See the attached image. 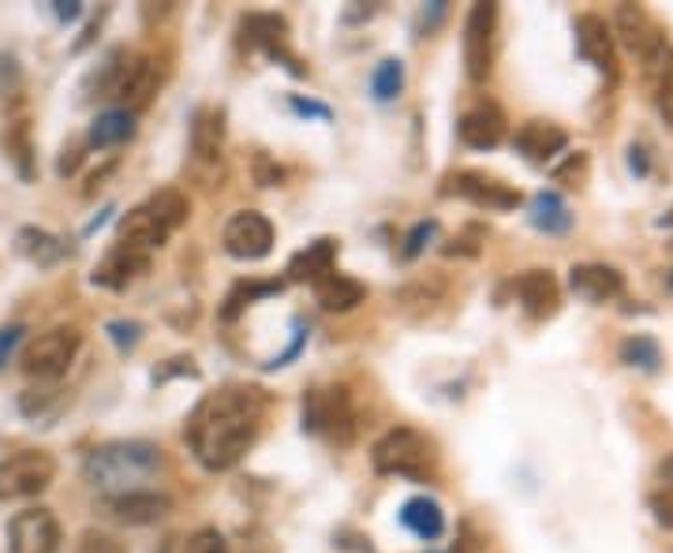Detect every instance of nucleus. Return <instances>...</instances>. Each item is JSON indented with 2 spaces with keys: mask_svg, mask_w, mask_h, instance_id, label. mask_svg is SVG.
<instances>
[{
  "mask_svg": "<svg viewBox=\"0 0 673 553\" xmlns=\"http://www.w3.org/2000/svg\"><path fill=\"white\" fill-rule=\"evenodd\" d=\"M15 243H20V255L31 258L34 266H42V269L57 266V262H64V255H68V243H64L60 235H53L45 229H34V224L20 229Z\"/></svg>",
  "mask_w": 673,
  "mask_h": 553,
  "instance_id": "26",
  "label": "nucleus"
},
{
  "mask_svg": "<svg viewBox=\"0 0 673 553\" xmlns=\"http://www.w3.org/2000/svg\"><path fill=\"white\" fill-rule=\"evenodd\" d=\"M445 299V285L442 280H415V285H404L400 292H393V303L400 314H412V319H420V314L434 311Z\"/></svg>",
  "mask_w": 673,
  "mask_h": 553,
  "instance_id": "29",
  "label": "nucleus"
},
{
  "mask_svg": "<svg viewBox=\"0 0 673 553\" xmlns=\"http://www.w3.org/2000/svg\"><path fill=\"white\" fill-rule=\"evenodd\" d=\"M169 235L172 232L147 210V206H135V210L121 221V243H124V247L147 251V255H150V251H158V247H166Z\"/></svg>",
  "mask_w": 673,
  "mask_h": 553,
  "instance_id": "22",
  "label": "nucleus"
},
{
  "mask_svg": "<svg viewBox=\"0 0 673 553\" xmlns=\"http://www.w3.org/2000/svg\"><path fill=\"white\" fill-rule=\"evenodd\" d=\"M274 292H281V280H270V285H259V280H251V285H236L232 288V296L225 299V319H236V314L243 311V307L251 303V299H259V296H274Z\"/></svg>",
  "mask_w": 673,
  "mask_h": 553,
  "instance_id": "34",
  "label": "nucleus"
},
{
  "mask_svg": "<svg viewBox=\"0 0 673 553\" xmlns=\"http://www.w3.org/2000/svg\"><path fill=\"white\" fill-rule=\"evenodd\" d=\"M8 550L12 553H57L60 520L53 509H23L8 523Z\"/></svg>",
  "mask_w": 673,
  "mask_h": 553,
  "instance_id": "9",
  "label": "nucleus"
},
{
  "mask_svg": "<svg viewBox=\"0 0 673 553\" xmlns=\"http://www.w3.org/2000/svg\"><path fill=\"white\" fill-rule=\"evenodd\" d=\"M315 299H318V307H322V311L349 314V311H356L363 299H367V288H363L360 280L344 277V274H330V277H322L315 285Z\"/></svg>",
  "mask_w": 673,
  "mask_h": 553,
  "instance_id": "24",
  "label": "nucleus"
},
{
  "mask_svg": "<svg viewBox=\"0 0 673 553\" xmlns=\"http://www.w3.org/2000/svg\"><path fill=\"white\" fill-rule=\"evenodd\" d=\"M266 407V393L254 385H229L206 396L187 423V441L198 464L206 471H229L240 464L243 452L259 441Z\"/></svg>",
  "mask_w": 673,
  "mask_h": 553,
  "instance_id": "1",
  "label": "nucleus"
},
{
  "mask_svg": "<svg viewBox=\"0 0 673 553\" xmlns=\"http://www.w3.org/2000/svg\"><path fill=\"white\" fill-rule=\"evenodd\" d=\"M445 195H457L479 210H516L521 206V192H513L502 180L483 176V172H453L445 180Z\"/></svg>",
  "mask_w": 673,
  "mask_h": 553,
  "instance_id": "11",
  "label": "nucleus"
},
{
  "mask_svg": "<svg viewBox=\"0 0 673 553\" xmlns=\"http://www.w3.org/2000/svg\"><path fill=\"white\" fill-rule=\"evenodd\" d=\"M434 235H438V221H420L412 232L404 235V247H400V258H404V262H415V258H420L423 251H426V243H431Z\"/></svg>",
  "mask_w": 673,
  "mask_h": 553,
  "instance_id": "35",
  "label": "nucleus"
},
{
  "mask_svg": "<svg viewBox=\"0 0 673 553\" xmlns=\"http://www.w3.org/2000/svg\"><path fill=\"white\" fill-rule=\"evenodd\" d=\"M57 479V460L42 449H23L0 460V502H26Z\"/></svg>",
  "mask_w": 673,
  "mask_h": 553,
  "instance_id": "6",
  "label": "nucleus"
},
{
  "mask_svg": "<svg viewBox=\"0 0 673 553\" xmlns=\"http://www.w3.org/2000/svg\"><path fill=\"white\" fill-rule=\"evenodd\" d=\"M370 464H375L378 475L426 483L434 471V457H431V446H426V438L420 430H412V426H397V430H389L386 438L375 441V449H370Z\"/></svg>",
  "mask_w": 673,
  "mask_h": 553,
  "instance_id": "3",
  "label": "nucleus"
},
{
  "mask_svg": "<svg viewBox=\"0 0 673 553\" xmlns=\"http://www.w3.org/2000/svg\"><path fill=\"white\" fill-rule=\"evenodd\" d=\"M527 221L535 224L539 232L547 235H566L572 229V214L566 206V198L558 192H539L532 198V206H527Z\"/></svg>",
  "mask_w": 673,
  "mask_h": 553,
  "instance_id": "27",
  "label": "nucleus"
},
{
  "mask_svg": "<svg viewBox=\"0 0 673 553\" xmlns=\"http://www.w3.org/2000/svg\"><path fill=\"white\" fill-rule=\"evenodd\" d=\"M288 105H293V113H299V116H315V120H330V116H333L326 105L311 102V97H299V94L288 97Z\"/></svg>",
  "mask_w": 673,
  "mask_h": 553,
  "instance_id": "42",
  "label": "nucleus"
},
{
  "mask_svg": "<svg viewBox=\"0 0 673 553\" xmlns=\"http://www.w3.org/2000/svg\"><path fill=\"white\" fill-rule=\"evenodd\" d=\"M513 147L521 150L527 161H535V165H547V161H554L569 147V135L550 120H527L521 124V131H516Z\"/></svg>",
  "mask_w": 673,
  "mask_h": 553,
  "instance_id": "20",
  "label": "nucleus"
},
{
  "mask_svg": "<svg viewBox=\"0 0 673 553\" xmlns=\"http://www.w3.org/2000/svg\"><path fill=\"white\" fill-rule=\"evenodd\" d=\"M225 150V113L221 108H198L191 120V153L198 161H217Z\"/></svg>",
  "mask_w": 673,
  "mask_h": 553,
  "instance_id": "23",
  "label": "nucleus"
},
{
  "mask_svg": "<svg viewBox=\"0 0 673 553\" xmlns=\"http://www.w3.org/2000/svg\"><path fill=\"white\" fill-rule=\"evenodd\" d=\"M105 509L113 520L127 523V528H147V523L166 520V516L172 512V497L158 494V489H135V494L109 497Z\"/></svg>",
  "mask_w": 673,
  "mask_h": 553,
  "instance_id": "15",
  "label": "nucleus"
},
{
  "mask_svg": "<svg viewBox=\"0 0 673 553\" xmlns=\"http://www.w3.org/2000/svg\"><path fill=\"white\" fill-rule=\"evenodd\" d=\"M584 172H588V153H569V161L561 169H554V180L558 184H569V187H577L580 180H584Z\"/></svg>",
  "mask_w": 673,
  "mask_h": 553,
  "instance_id": "39",
  "label": "nucleus"
},
{
  "mask_svg": "<svg viewBox=\"0 0 673 553\" xmlns=\"http://www.w3.org/2000/svg\"><path fill=\"white\" fill-rule=\"evenodd\" d=\"M445 12H449V8H445V0H434V4L423 12V34H431L434 26H438V23L445 20Z\"/></svg>",
  "mask_w": 673,
  "mask_h": 553,
  "instance_id": "45",
  "label": "nucleus"
},
{
  "mask_svg": "<svg viewBox=\"0 0 673 553\" xmlns=\"http://www.w3.org/2000/svg\"><path fill=\"white\" fill-rule=\"evenodd\" d=\"M53 12H57V20H79V12H83V4H79V0H57V4H53Z\"/></svg>",
  "mask_w": 673,
  "mask_h": 553,
  "instance_id": "46",
  "label": "nucleus"
},
{
  "mask_svg": "<svg viewBox=\"0 0 673 553\" xmlns=\"http://www.w3.org/2000/svg\"><path fill=\"white\" fill-rule=\"evenodd\" d=\"M158 83H161V76L150 57H127L121 68V79H116L113 97H121L127 105V113H135V108H142L153 94H158Z\"/></svg>",
  "mask_w": 673,
  "mask_h": 553,
  "instance_id": "17",
  "label": "nucleus"
},
{
  "mask_svg": "<svg viewBox=\"0 0 673 553\" xmlns=\"http://www.w3.org/2000/svg\"><path fill=\"white\" fill-rule=\"evenodd\" d=\"M113 172H116V161H109V165H105V169H98V172H94V176H90V187H87V195H94V192H98V187H102V184H105V180H109V176H113Z\"/></svg>",
  "mask_w": 673,
  "mask_h": 553,
  "instance_id": "47",
  "label": "nucleus"
},
{
  "mask_svg": "<svg viewBox=\"0 0 673 553\" xmlns=\"http://www.w3.org/2000/svg\"><path fill=\"white\" fill-rule=\"evenodd\" d=\"M569 288L584 303H611L625 292V277L606 262H580L569 269Z\"/></svg>",
  "mask_w": 673,
  "mask_h": 553,
  "instance_id": "16",
  "label": "nucleus"
},
{
  "mask_svg": "<svg viewBox=\"0 0 673 553\" xmlns=\"http://www.w3.org/2000/svg\"><path fill=\"white\" fill-rule=\"evenodd\" d=\"M4 150L8 158L15 161V169H20L23 180L34 176V158H31V124H26V116H15V120H8V131H4Z\"/></svg>",
  "mask_w": 673,
  "mask_h": 553,
  "instance_id": "32",
  "label": "nucleus"
},
{
  "mask_svg": "<svg viewBox=\"0 0 673 553\" xmlns=\"http://www.w3.org/2000/svg\"><path fill=\"white\" fill-rule=\"evenodd\" d=\"M614 34L625 42V49L643 65V71H666L670 65V42L651 15L640 4H621L614 12Z\"/></svg>",
  "mask_w": 673,
  "mask_h": 553,
  "instance_id": "5",
  "label": "nucleus"
},
{
  "mask_svg": "<svg viewBox=\"0 0 673 553\" xmlns=\"http://www.w3.org/2000/svg\"><path fill=\"white\" fill-rule=\"evenodd\" d=\"M79 165H83V150L79 147H68L60 153V161H57V176H71Z\"/></svg>",
  "mask_w": 673,
  "mask_h": 553,
  "instance_id": "43",
  "label": "nucleus"
},
{
  "mask_svg": "<svg viewBox=\"0 0 673 553\" xmlns=\"http://www.w3.org/2000/svg\"><path fill=\"white\" fill-rule=\"evenodd\" d=\"M648 509L654 516V523H662L666 531H673V489H654L648 497Z\"/></svg>",
  "mask_w": 673,
  "mask_h": 553,
  "instance_id": "38",
  "label": "nucleus"
},
{
  "mask_svg": "<svg viewBox=\"0 0 673 553\" xmlns=\"http://www.w3.org/2000/svg\"><path fill=\"white\" fill-rule=\"evenodd\" d=\"M142 274H150V255L147 251H135V247H116V251H109V255L98 262V269H94V285H102V288H127L132 280H139Z\"/></svg>",
  "mask_w": 673,
  "mask_h": 553,
  "instance_id": "19",
  "label": "nucleus"
},
{
  "mask_svg": "<svg viewBox=\"0 0 673 553\" xmlns=\"http://www.w3.org/2000/svg\"><path fill=\"white\" fill-rule=\"evenodd\" d=\"M629 165H632L636 176H648V158H643L640 147H629Z\"/></svg>",
  "mask_w": 673,
  "mask_h": 553,
  "instance_id": "48",
  "label": "nucleus"
},
{
  "mask_svg": "<svg viewBox=\"0 0 673 553\" xmlns=\"http://www.w3.org/2000/svg\"><path fill=\"white\" fill-rule=\"evenodd\" d=\"M617 356H621L625 367L643 370V375H654V370L662 367V348H659V341L648 337V333H632V337H625L621 348H617Z\"/></svg>",
  "mask_w": 673,
  "mask_h": 553,
  "instance_id": "30",
  "label": "nucleus"
},
{
  "mask_svg": "<svg viewBox=\"0 0 673 553\" xmlns=\"http://www.w3.org/2000/svg\"><path fill=\"white\" fill-rule=\"evenodd\" d=\"M400 90H404V60L400 57L378 60L375 71H370V97L381 105H389L400 97Z\"/></svg>",
  "mask_w": 673,
  "mask_h": 553,
  "instance_id": "31",
  "label": "nucleus"
},
{
  "mask_svg": "<svg viewBox=\"0 0 673 553\" xmlns=\"http://www.w3.org/2000/svg\"><path fill=\"white\" fill-rule=\"evenodd\" d=\"M23 333H26V325H20V322H12V325H4V330H0V370H4V362L15 356Z\"/></svg>",
  "mask_w": 673,
  "mask_h": 553,
  "instance_id": "40",
  "label": "nucleus"
},
{
  "mask_svg": "<svg viewBox=\"0 0 673 553\" xmlns=\"http://www.w3.org/2000/svg\"><path fill=\"white\" fill-rule=\"evenodd\" d=\"M87 139L94 150L124 147L127 139H135V113H127V108H109V113H102L94 124H90Z\"/></svg>",
  "mask_w": 673,
  "mask_h": 553,
  "instance_id": "28",
  "label": "nucleus"
},
{
  "mask_svg": "<svg viewBox=\"0 0 673 553\" xmlns=\"http://www.w3.org/2000/svg\"><path fill=\"white\" fill-rule=\"evenodd\" d=\"M457 131H460L464 147H471V150H494V147H502L505 131H509V120H505L502 105L490 102V97H483V102H476V105L468 108V113L460 116Z\"/></svg>",
  "mask_w": 673,
  "mask_h": 553,
  "instance_id": "13",
  "label": "nucleus"
},
{
  "mask_svg": "<svg viewBox=\"0 0 673 553\" xmlns=\"http://www.w3.org/2000/svg\"><path fill=\"white\" fill-rule=\"evenodd\" d=\"M147 210L158 217L161 224H166L169 232H176L180 224L187 221V198L176 192V187H161V192H153L150 195V203H147Z\"/></svg>",
  "mask_w": 673,
  "mask_h": 553,
  "instance_id": "33",
  "label": "nucleus"
},
{
  "mask_svg": "<svg viewBox=\"0 0 673 553\" xmlns=\"http://www.w3.org/2000/svg\"><path fill=\"white\" fill-rule=\"evenodd\" d=\"M659 483H662V489H673V452L659 464Z\"/></svg>",
  "mask_w": 673,
  "mask_h": 553,
  "instance_id": "49",
  "label": "nucleus"
},
{
  "mask_svg": "<svg viewBox=\"0 0 673 553\" xmlns=\"http://www.w3.org/2000/svg\"><path fill=\"white\" fill-rule=\"evenodd\" d=\"M333 262H336V240H315L304 251H296L293 262H288V280H296V285H318L322 277L333 274Z\"/></svg>",
  "mask_w": 673,
  "mask_h": 553,
  "instance_id": "21",
  "label": "nucleus"
},
{
  "mask_svg": "<svg viewBox=\"0 0 673 553\" xmlns=\"http://www.w3.org/2000/svg\"><path fill=\"white\" fill-rule=\"evenodd\" d=\"M516 299H521L527 319L543 322V319H550V314L558 311L561 288H558V280H554V274H547V269H527V274L516 277Z\"/></svg>",
  "mask_w": 673,
  "mask_h": 553,
  "instance_id": "18",
  "label": "nucleus"
},
{
  "mask_svg": "<svg viewBox=\"0 0 673 553\" xmlns=\"http://www.w3.org/2000/svg\"><path fill=\"white\" fill-rule=\"evenodd\" d=\"M161 464H166L161 449L150 446V441H109V446H98L87 457L83 475L98 494L121 497L142 489V483H150Z\"/></svg>",
  "mask_w": 673,
  "mask_h": 553,
  "instance_id": "2",
  "label": "nucleus"
},
{
  "mask_svg": "<svg viewBox=\"0 0 673 553\" xmlns=\"http://www.w3.org/2000/svg\"><path fill=\"white\" fill-rule=\"evenodd\" d=\"M225 251L240 262H259L274 251V224L254 210H240L225 224Z\"/></svg>",
  "mask_w": 673,
  "mask_h": 553,
  "instance_id": "10",
  "label": "nucleus"
},
{
  "mask_svg": "<svg viewBox=\"0 0 673 553\" xmlns=\"http://www.w3.org/2000/svg\"><path fill=\"white\" fill-rule=\"evenodd\" d=\"M659 113L673 124V71L662 79V87H659Z\"/></svg>",
  "mask_w": 673,
  "mask_h": 553,
  "instance_id": "44",
  "label": "nucleus"
},
{
  "mask_svg": "<svg viewBox=\"0 0 673 553\" xmlns=\"http://www.w3.org/2000/svg\"><path fill=\"white\" fill-rule=\"evenodd\" d=\"M76 352H79V330L57 325V330H49V333H38L23 352V375L53 382V378H60L64 370L71 367Z\"/></svg>",
  "mask_w": 673,
  "mask_h": 553,
  "instance_id": "8",
  "label": "nucleus"
},
{
  "mask_svg": "<svg viewBox=\"0 0 673 553\" xmlns=\"http://www.w3.org/2000/svg\"><path fill=\"white\" fill-rule=\"evenodd\" d=\"M400 523L423 542H438L445 534V512L434 497H412V502H404V509H400Z\"/></svg>",
  "mask_w": 673,
  "mask_h": 553,
  "instance_id": "25",
  "label": "nucleus"
},
{
  "mask_svg": "<svg viewBox=\"0 0 673 553\" xmlns=\"http://www.w3.org/2000/svg\"><path fill=\"white\" fill-rule=\"evenodd\" d=\"M105 333H109V341L116 344L121 352H132L135 344L142 341V322H127V319H116V322H109L105 325Z\"/></svg>",
  "mask_w": 673,
  "mask_h": 553,
  "instance_id": "36",
  "label": "nucleus"
},
{
  "mask_svg": "<svg viewBox=\"0 0 673 553\" xmlns=\"http://www.w3.org/2000/svg\"><path fill=\"white\" fill-rule=\"evenodd\" d=\"M254 176H259L262 187H274V184H281V180H285V169L274 165V161H270L266 153H259V158H254Z\"/></svg>",
  "mask_w": 673,
  "mask_h": 553,
  "instance_id": "41",
  "label": "nucleus"
},
{
  "mask_svg": "<svg viewBox=\"0 0 673 553\" xmlns=\"http://www.w3.org/2000/svg\"><path fill=\"white\" fill-rule=\"evenodd\" d=\"M577 49L598 76H606L614 83L617 79V45H614V26L603 15H577Z\"/></svg>",
  "mask_w": 673,
  "mask_h": 553,
  "instance_id": "12",
  "label": "nucleus"
},
{
  "mask_svg": "<svg viewBox=\"0 0 673 553\" xmlns=\"http://www.w3.org/2000/svg\"><path fill=\"white\" fill-rule=\"evenodd\" d=\"M304 430L322 434L336 449H349L356 441V407L349 389H311L304 396Z\"/></svg>",
  "mask_w": 673,
  "mask_h": 553,
  "instance_id": "4",
  "label": "nucleus"
},
{
  "mask_svg": "<svg viewBox=\"0 0 673 553\" xmlns=\"http://www.w3.org/2000/svg\"><path fill=\"white\" fill-rule=\"evenodd\" d=\"M187 553H232L225 534L217 528H198L195 534L187 539Z\"/></svg>",
  "mask_w": 673,
  "mask_h": 553,
  "instance_id": "37",
  "label": "nucleus"
},
{
  "mask_svg": "<svg viewBox=\"0 0 673 553\" xmlns=\"http://www.w3.org/2000/svg\"><path fill=\"white\" fill-rule=\"evenodd\" d=\"M494 34H498V4H471L464 23V71L471 83H487L494 71Z\"/></svg>",
  "mask_w": 673,
  "mask_h": 553,
  "instance_id": "7",
  "label": "nucleus"
},
{
  "mask_svg": "<svg viewBox=\"0 0 673 553\" xmlns=\"http://www.w3.org/2000/svg\"><path fill=\"white\" fill-rule=\"evenodd\" d=\"M240 38H243L248 49H266L270 57H277L281 65L293 71V76H307V68L299 65L293 53H288L285 20H277V15H248V20L240 23Z\"/></svg>",
  "mask_w": 673,
  "mask_h": 553,
  "instance_id": "14",
  "label": "nucleus"
}]
</instances>
